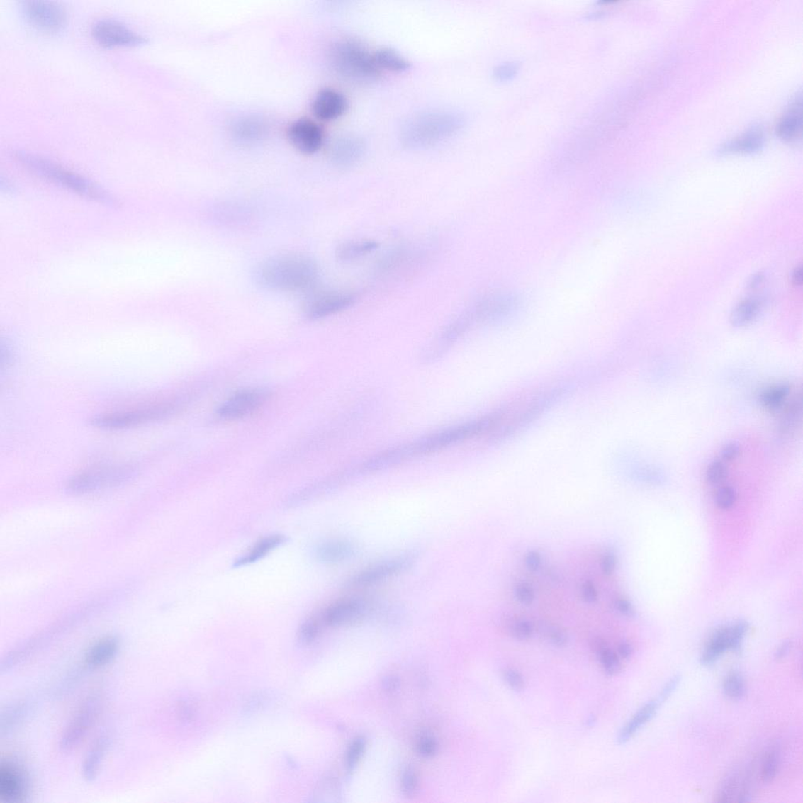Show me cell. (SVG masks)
Masks as SVG:
<instances>
[{
    "label": "cell",
    "mask_w": 803,
    "mask_h": 803,
    "mask_svg": "<svg viewBox=\"0 0 803 803\" xmlns=\"http://www.w3.org/2000/svg\"><path fill=\"white\" fill-rule=\"evenodd\" d=\"M320 276L318 263L300 254L271 257L261 263L255 272L257 283L264 288L282 292L313 290Z\"/></svg>",
    "instance_id": "obj_1"
},
{
    "label": "cell",
    "mask_w": 803,
    "mask_h": 803,
    "mask_svg": "<svg viewBox=\"0 0 803 803\" xmlns=\"http://www.w3.org/2000/svg\"><path fill=\"white\" fill-rule=\"evenodd\" d=\"M462 125L460 115L444 110L419 113L404 124L402 142L410 148H428L453 137Z\"/></svg>",
    "instance_id": "obj_2"
},
{
    "label": "cell",
    "mask_w": 803,
    "mask_h": 803,
    "mask_svg": "<svg viewBox=\"0 0 803 803\" xmlns=\"http://www.w3.org/2000/svg\"><path fill=\"white\" fill-rule=\"evenodd\" d=\"M16 158L29 171L41 178L74 191L80 196L106 205L116 206L119 203L116 198L106 190L96 186L83 176L70 172L48 160L22 152H18Z\"/></svg>",
    "instance_id": "obj_3"
},
{
    "label": "cell",
    "mask_w": 803,
    "mask_h": 803,
    "mask_svg": "<svg viewBox=\"0 0 803 803\" xmlns=\"http://www.w3.org/2000/svg\"><path fill=\"white\" fill-rule=\"evenodd\" d=\"M330 60L337 74L353 82H370L381 73L374 53L354 39L337 42L331 49Z\"/></svg>",
    "instance_id": "obj_4"
},
{
    "label": "cell",
    "mask_w": 803,
    "mask_h": 803,
    "mask_svg": "<svg viewBox=\"0 0 803 803\" xmlns=\"http://www.w3.org/2000/svg\"><path fill=\"white\" fill-rule=\"evenodd\" d=\"M176 410L174 403H165L151 405L132 410L110 412V414L95 416L91 419V425L96 428L108 430H119L134 428V427L156 422L159 420L172 415Z\"/></svg>",
    "instance_id": "obj_5"
},
{
    "label": "cell",
    "mask_w": 803,
    "mask_h": 803,
    "mask_svg": "<svg viewBox=\"0 0 803 803\" xmlns=\"http://www.w3.org/2000/svg\"><path fill=\"white\" fill-rule=\"evenodd\" d=\"M135 474L136 469L126 465L95 468L72 478L67 489L72 493H85L111 488L128 481Z\"/></svg>",
    "instance_id": "obj_6"
},
{
    "label": "cell",
    "mask_w": 803,
    "mask_h": 803,
    "mask_svg": "<svg viewBox=\"0 0 803 803\" xmlns=\"http://www.w3.org/2000/svg\"><path fill=\"white\" fill-rule=\"evenodd\" d=\"M357 298V294L349 291H319L306 301L304 313L310 320L327 318L346 310L356 303Z\"/></svg>",
    "instance_id": "obj_7"
},
{
    "label": "cell",
    "mask_w": 803,
    "mask_h": 803,
    "mask_svg": "<svg viewBox=\"0 0 803 803\" xmlns=\"http://www.w3.org/2000/svg\"><path fill=\"white\" fill-rule=\"evenodd\" d=\"M91 34L99 45L108 48L137 46L148 41L145 36L112 19L95 22L91 28Z\"/></svg>",
    "instance_id": "obj_8"
},
{
    "label": "cell",
    "mask_w": 803,
    "mask_h": 803,
    "mask_svg": "<svg viewBox=\"0 0 803 803\" xmlns=\"http://www.w3.org/2000/svg\"><path fill=\"white\" fill-rule=\"evenodd\" d=\"M21 9L28 23L43 32L60 30L67 18L63 7L55 2L24 1Z\"/></svg>",
    "instance_id": "obj_9"
},
{
    "label": "cell",
    "mask_w": 803,
    "mask_h": 803,
    "mask_svg": "<svg viewBox=\"0 0 803 803\" xmlns=\"http://www.w3.org/2000/svg\"><path fill=\"white\" fill-rule=\"evenodd\" d=\"M371 607V604L362 599L341 600L324 608L318 617L321 624L337 627L360 620L370 612Z\"/></svg>",
    "instance_id": "obj_10"
},
{
    "label": "cell",
    "mask_w": 803,
    "mask_h": 803,
    "mask_svg": "<svg viewBox=\"0 0 803 803\" xmlns=\"http://www.w3.org/2000/svg\"><path fill=\"white\" fill-rule=\"evenodd\" d=\"M28 788V776L23 768L16 762L3 760L0 764V799L9 803L25 801Z\"/></svg>",
    "instance_id": "obj_11"
},
{
    "label": "cell",
    "mask_w": 803,
    "mask_h": 803,
    "mask_svg": "<svg viewBox=\"0 0 803 803\" xmlns=\"http://www.w3.org/2000/svg\"><path fill=\"white\" fill-rule=\"evenodd\" d=\"M269 393L264 389L252 388L242 390L235 393L225 401L219 408L218 415L227 420L239 419L250 414L262 407L269 399Z\"/></svg>",
    "instance_id": "obj_12"
},
{
    "label": "cell",
    "mask_w": 803,
    "mask_h": 803,
    "mask_svg": "<svg viewBox=\"0 0 803 803\" xmlns=\"http://www.w3.org/2000/svg\"><path fill=\"white\" fill-rule=\"evenodd\" d=\"M291 144L301 152L313 154L323 145L324 132L318 123L309 119H300L291 123L287 131Z\"/></svg>",
    "instance_id": "obj_13"
},
{
    "label": "cell",
    "mask_w": 803,
    "mask_h": 803,
    "mask_svg": "<svg viewBox=\"0 0 803 803\" xmlns=\"http://www.w3.org/2000/svg\"><path fill=\"white\" fill-rule=\"evenodd\" d=\"M412 563L410 557H400L376 564L359 572L347 583L349 588H362L371 585L400 573Z\"/></svg>",
    "instance_id": "obj_14"
},
{
    "label": "cell",
    "mask_w": 803,
    "mask_h": 803,
    "mask_svg": "<svg viewBox=\"0 0 803 803\" xmlns=\"http://www.w3.org/2000/svg\"><path fill=\"white\" fill-rule=\"evenodd\" d=\"M743 641L741 633L733 625L720 629L714 633L703 651L702 664L709 666L716 662L728 650L739 652Z\"/></svg>",
    "instance_id": "obj_15"
},
{
    "label": "cell",
    "mask_w": 803,
    "mask_h": 803,
    "mask_svg": "<svg viewBox=\"0 0 803 803\" xmlns=\"http://www.w3.org/2000/svg\"><path fill=\"white\" fill-rule=\"evenodd\" d=\"M349 108L345 96L332 88L320 91L313 102V112L318 119L331 121L343 116Z\"/></svg>",
    "instance_id": "obj_16"
},
{
    "label": "cell",
    "mask_w": 803,
    "mask_h": 803,
    "mask_svg": "<svg viewBox=\"0 0 803 803\" xmlns=\"http://www.w3.org/2000/svg\"><path fill=\"white\" fill-rule=\"evenodd\" d=\"M97 711L98 704L96 701H88L81 708L62 736L60 743L62 750L74 748L83 739L93 724Z\"/></svg>",
    "instance_id": "obj_17"
},
{
    "label": "cell",
    "mask_w": 803,
    "mask_h": 803,
    "mask_svg": "<svg viewBox=\"0 0 803 803\" xmlns=\"http://www.w3.org/2000/svg\"><path fill=\"white\" fill-rule=\"evenodd\" d=\"M364 151V144L359 139L346 136L339 138L335 143L331 156L338 167H350L362 158Z\"/></svg>",
    "instance_id": "obj_18"
},
{
    "label": "cell",
    "mask_w": 803,
    "mask_h": 803,
    "mask_svg": "<svg viewBox=\"0 0 803 803\" xmlns=\"http://www.w3.org/2000/svg\"><path fill=\"white\" fill-rule=\"evenodd\" d=\"M802 101L795 99L780 119L777 133L780 138L788 143H797L802 137Z\"/></svg>",
    "instance_id": "obj_19"
},
{
    "label": "cell",
    "mask_w": 803,
    "mask_h": 803,
    "mask_svg": "<svg viewBox=\"0 0 803 803\" xmlns=\"http://www.w3.org/2000/svg\"><path fill=\"white\" fill-rule=\"evenodd\" d=\"M120 649L119 639L116 637L102 639L95 644L86 655V664L91 668L104 666L111 661Z\"/></svg>",
    "instance_id": "obj_20"
},
{
    "label": "cell",
    "mask_w": 803,
    "mask_h": 803,
    "mask_svg": "<svg viewBox=\"0 0 803 803\" xmlns=\"http://www.w3.org/2000/svg\"><path fill=\"white\" fill-rule=\"evenodd\" d=\"M378 247L377 242L371 240L346 241L337 247L336 257L342 262H354L373 253Z\"/></svg>",
    "instance_id": "obj_21"
},
{
    "label": "cell",
    "mask_w": 803,
    "mask_h": 803,
    "mask_svg": "<svg viewBox=\"0 0 803 803\" xmlns=\"http://www.w3.org/2000/svg\"><path fill=\"white\" fill-rule=\"evenodd\" d=\"M285 541V537L279 534L265 537L256 542L247 554L235 562V565L237 566H245L259 561V559L269 554L272 550L276 549Z\"/></svg>",
    "instance_id": "obj_22"
},
{
    "label": "cell",
    "mask_w": 803,
    "mask_h": 803,
    "mask_svg": "<svg viewBox=\"0 0 803 803\" xmlns=\"http://www.w3.org/2000/svg\"><path fill=\"white\" fill-rule=\"evenodd\" d=\"M355 549L350 543L343 541H330L320 545L316 556L323 563H337L346 561L354 555Z\"/></svg>",
    "instance_id": "obj_23"
},
{
    "label": "cell",
    "mask_w": 803,
    "mask_h": 803,
    "mask_svg": "<svg viewBox=\"0 0 803 803\" xmlns=\"http://www.w3.org/2000/svg\"><path fill=\"white\" fill-rule=\"evenodd\" d=\"M659 705L658 701H654L645 704L642 709H639L629 723L623 727L622 731L619 734L617 742L620 745L628 742L641 727L653 718L655 713L657 712Z\"/></svg>",
    "instance_id": "obj_24"
},
{
    "label": "cell",
    "mask_w": 803,
    "mask_h": 803,
    "mask_svg": "<svg viewBox=\"0 0 803 803\" xmlns=\"http://www.w3.org/2000/svg\"><path fill=\"white\" fill-rule=\"evenodd\" d=\"M763 301L748 298L736 305L731 315V322L736 328L745 327L753 322L762 311Z\"/></svg>",
    "instance_id": "obj_25"
},
{
    "label": "cell",
    "mask_w": 803,
    "mask_h": 803,
    "mask_svg": "<svg viewBox=\"0 0 803 803\" xmlns=\"http://www.w3.org/2000/svg\"><path fill=\"white\" fill-rule=\"evenodd\" d=\"M374 57L381 69L403 72L410 68L411 64L408 59L391 48L384 47L376 50Z\"/></svg>",
    "instance_id": "obj_26"
},
{
    "label": "cell",
    "mask_w": 803,
    "mask_h": 803,
    "mask_svg": "<svg viewBox=\"0 0 803 803\" xmlns=\"http://www.w3.org/2000/svg\"><path fill=\"white\" fill-rule=\"evenodd\" d=\"M763 132L760 128H755L746 133L734 142L725 145L723 152H753L760 149L763 144Z\"/></svg>",
    "instance_id": "obj_27"
},
{
    "label": "cell",
    "mask_w": 803,
    "mask_h": 803,
    "mask_svg": "<svg viewBox=\"0 0 803 803\" xmlns=\"http://www.w3.org/2000/svg\"><path fill=\"white\" fill-rule=\"evenodd\" d=\"M107 741L105 738H101L96 741L85 758L83 773L85 779L89 782L97 777L101 762L108 746Z\"/></svg>",
    "instance_id": "obj_28"
},
{
    "label": "cell",
    "mask_w": 803,
    "mask_h": 803,
    "mask_svg": "<svg viewBox=\"0 0 803 803\" xmlns=\"http://www.w3.org/2000/svg\"><path fill=\"white\" fill-rule=\"evenodd\" d=\"M791 393V387L785 383L770 386L760 395V403L766 410L775 411L784 406Z\"/></svg>",
    "instance_id": "obj_29"
},
{
    "label": "cell",
    "mask_w": 803,
    "mask_h": 803,
    "mask_svg": "<svg viewBox=\"0 0 803 803\" xmlns=\"http://www.w3.org/2000/svg\"><path fill=\"white\" fill-rule=\"evenodd\" d=\"M594 650L598 656L600 664L608 675H614L620 672L621 662L618 655L611 650L605 641L596 639L593 641Z\"/></svg>",
    "instance_id": "obj_30"
},
{
    "label": "cell",
    "mask_w": 803,
    "mask_h": 803,
    "mask_svg": "<svg viewBox=\"0 0 803 803\" xmlns=\"http://www.w3.org/2000/svg\"><path fill=\"white\" fill-rule=\"evenodd\" d=\"M234 132L235 136L242 142H254L264 135L265 126L255 118H247L237 124Z\"/></svg>",
    "instance_id": "obj_31"
},
{
    "label": "cell",
    "mask_w": 803,
    "mask_h": 803,
    "mask_svg": "<svg viewBox=\"0 0 803 803\" xmlns=\"http://www.w3.org/2000/svg\"><path fill=\"white\" fill-rule=\"evenodd\" d=\"M725 695L734 701H739L746 695V687L745 680L741 675L736 671L729 673L724 682Z\"/></svg>",
    "instance_id": "obj_32"
},
{
    "label": "cell",
    "mask_w": 803,
    "mask_h": 803,
    "mask_svg": "<svg viewBox=\"0 0 803 803\" xmlns=\"http://www.w3.org/2000/svg\"><path fill=\"white\" fill-rule=\"evenodd\" d=\"M780 765L779 751L773 748L765 753L761 768V779L763 783H770L776 777Z\"/></svg>",
    "instance_id": "obj_33"
},
{
    "label": "cell",
    "mask_w": 803,
    "mask_h": 803,
    "mask_svg": "<svg viewBox=\"0 0 803 803\" xmlns=\"http://www.w3.org/2000/svg\"><path fill=\"white\" fill-rule=\"evenodd\" d=\"M728 476V468L723 460H714L706 470V480L710 485L723 483Z\"/></svg>",
    "instance_id": "obj_34"
},
{
    "label": "cell",
    "mask_w": 803,
    "mask_h": 803,
    "mask_svg": "<svg viewBox=\"0 0 803 803\" xmlns=\"http://www.w3.org/2000/svg\"><path fill=\"white\" fill-rule=\"evenodd\" d=\"M321 623L318 617L308 619L301 626L299 630V641L301 644H309L318 636L321 629Z\"/></svg>",
    "instance_id": "obj_35"
},
{
    "label": "cell",
    "mask_w": 803,
    "mask_h": 803,
    "mask_svg": "<svg viewBox=\"0 0 803 803\" xmlns=\"http://www.w3.org/2000/svg\"><path fill=\"white\" fill-rule=\"evenodd\" d=\"M534 625L525 619H512L508 623V631L511 635L519 640H527L533 636Z\"/></svg>",
    "instance_id": "obj_36"
},
{
    "label": "cell",
    "mask_w": 803,
    "mask_h": 803,
    "mask_svg": "<svg viewBox=\"0 0 803 803\" xmlns=\"http://www.w3.org/2000/svg\"><path fill=\"white\" fill-rule=\"evenodd\" d=\"M365 746V740L363 738H357L351 743L346 756V765L349 770L356 768L361 757L363 756Z\"/></svg>",
    "instance_id": "obj_37"
},
{
    "label": "cell",
    "mask_w": 803,
    "mask_h": 803,
    "mask_svg": "<svg viewBox=\"0 0 803 803\" xmlns=\"http://www.w3.org/2000/svg\"><path fill=\"white\" fill-rule=\"evenodd\" d=\"M520 65L515 62H506L498 66L495 70V77L500 82L512 79L518 74Z\"/></svg>",
    "instance_id": "obj_38"
},
{
    "label": "cell",
    "mask_w": 803,
    "mask_h": 803,
    "mask_svg": "<svg viewBox=\"0 0 803 803\" xmlns=\"http://www.w3.org/2000/svg\"><path fill=\"white\" fill-rule=\"evenodd\" d=\"M735 502L736 493L733 488H729V486H725V488H721L718 490L716 496V502L721 510H728V508L731 507L734 505Z\"/></svg>",
    "instance_id": "obj_39"
},
{
    "label": "cell",
    "mask_w": 803,
    "mask_h": 803,
    "mask_svg": "<svg viewBox=\"0 0 803 803\" xmlns=\"http://www.w3.org/2000/svg\"><path fill=\"white\" fill-rule=\"evenodd\" d=\"M438 748L436 739L431 736H423L417 743L418 753L424 757H432L437 753Z\"/></svg>",
    "instance_id": "obj_40"
},
{
    "label": "cell",
    "mask_w": 803,
    "mask_h": 803,
    "mask_svg": "<svg viewBox=\"0 0 803 803\" xmlns=\"http://www.w3.org/2000/svg\"><path fill=\"white\" fill-rule=\"evenodd\" d=\"M515 599L524 605L532 604L535 598L534 588L527 583H520L515 587Z\"/></svg>",
    "instance_id": "obj_41"
},
{
    "label": "cell",
    "mask_w": 803,
    "mask_h": 803,
    "mask_svg": "<svg viewBox=\"0 0 803 803\" xmlns=\"http://www.w3.org/2000/svg\"><path fill=\"white\" fill-rule=\"evenodd\" d=\"M417 787V777L414 770L408 768L403 773L402 788L403 792L408 797L414 794Z\"/></svg>",
    "instance_id": "obj_42"
},
{
    "label": "cell",
    "mask_w": 803,
    "mask_h": 803,
    "mask_svg": "<svg viewBox=\"0 0 803 803\" xmlns=\"http://www.w3.org/2000/svg\"><path fill=\"white\" fill-rule=\"evenodd\" d=\"M504 679L512 689L515 691H521L524 688V680L522 676L515 670L506 669L504 672Z\"/></svg>",
    "instance_id": "obj_43"
},
{
    "label": "cell",
    "mask_w": 803,
    "mask_h": 803,
    "mask_svg": "<svg viewBox=\"0 0 803 803\" xmlns=\"http://www.w3.org/2000/svg\"><path fill=\"white\" fill-rule=\"evenodd\" d=\"M741 451V446L739 443L729 442L721 448L720 451L721 459L724 461H732L739 458Z\"/></svg>",
    "instance_id": "obj_44"
},
{
    "label": "cell",
    "mask_w": 803,
    "mask_h": 803,
    "mask_svg": "<svg viewBox=\"0 0 803 803\" xmlns=\"http://www.w3.org/2000/svg\"><path fill=\"white\" fill-rule=\"evenodd\" d=\"M546 636L551 644L558 646H563L567 642L566 632L556 626H551L546 631Z\"/></svg>",
    "instance_id": "obj_45"
},
{
    "label": "cell",
    "mask_w": 803,
    "mask_h": 803,
    "mask_svg": "<svg viewBox=\"0 0 803 803\" xmlns=\"http://www.w3.org/2000/svg\"><path fill=\"white\" fill-rule=\"evenodd\" d=\"M617 566V558L613 552L608 551L601 559V570L604 575L610 576Z\"/></svg>",
    "instance_id": "obj_46"
},
{
    "label": "cell",
    "mask_w": 803,
    "mask_h": 803,
    "mask_svg": "<svg viewBox=\"0 0 803 803\" xmlns=\"http://www.w3.org/2000/svg\"><path fill=\"white\" fill-rule=\"evenodd\" d=\"M613 605L617 612L624 617H633L636 614L634 607H632L631 602L627 600L617 598L614 600Z\"/></svg>",
    "instance_id": "obj_47"
},
{
    "label": "cell",
    "mask_w": 803,
    "mask_h": 803,
    "mask_svg": "<svg viewBox=\"0 0 803 803\" xmlns=\"http://www.w3.org/2000/svg\"><path fill=\"white\" fill-rule=\"evenodd\" d=\"M581 596L586 602L593 603L597 601L599 595L597 589L591 581H586L581 586Z\"/></svg>",
    "instance_id": "obj_48"
},
{
    "label": "cell",
    "mask_w": 803,
    "mask_h": 803,
    "mask_svg": "<svg viewBox=\"0 0 803 803\" xmlns=\"http://www.w3.org/2000/svg\"><path fill=\"white\" fill-rule=\"evenodd\" d=\"M680 680L681 676L676 675L673 678V679L669 680V682L666 684V686L664 687V689L662 690L661 692L659 699L658 700L659 704L666 702L667 699L672 695L673 692L677 688L678 685H679Z\"/></svg>",
    "instance_id": "obj_49"
},
{
    "label": "cell",
    "mask_w": 803,
    "mask_h": 803,
    "mask_svg": "<svg viewBox=\"0 0 803 803\" xmlns=\"http://www.w3.org/2000/svg\"><path fill=\"white\" fill-rule=\"evenodd\" d=\"M525 564L529 571H537L541 565V555L536 551L528 552L525 557Z\"/></svg>",
    "instance_id": "obj_50"
},
{
    "label": "cell",
    "mask_w": 803,
    "mask_h": 803,
    "mask_svg": "<svg viewBox=\"0 0 803 803\" xmlns=\"http://www.w3.org/2000/svg\"><path fill=\"white\" fill-rule=\"evenodd\" d=\"M617 651L619 655L624 659L629 658L632 654L633 650L631 646L628 643H622L618 646Z\"/></svg>",
    "instance_id": "obj_51"
},
{
    "label": "cell",
    "mask_w": 803,
    "mask_h": 803,
    "mask_svg": "<svg viewBox=\"0 0 803 803\" xmlns=\"http://www.w3.org/2000/svg\"><path fill=\"white\" fill-rule=\"evenodd\" d=\"M790 648H791L790 642H788V641H786V642L783 643L782 645L779 647V649L777 651V652L775 653L776 659L780 660V659L784 658L785 657V656L788 653V652H790Z\"/></svg>",
    "instance_id": "obj_52"
},
{
    "label": "cell",
    "mask_w": 803,
    "mask_h": 803,
    "mask_svg": "<svg viewBox=\"0 0 803 803\" xmlns=\"http://www.w3.org/2000/svg\"><path fill=\"white\" fill-rule=\"evenodd\" d=\"M387 690H395L399 687L400 682L395 678H389L385 683Z\"/></svg>",
    "instance_id": "obj_53"
},
{
    "label": "cell",
    "mask_w": 803,
    "mask_h": 803,
    "mask_svg": "<svg viewBox=\"0 0 803 803\" xmlns=\"http://www.w3.org/2000/svg\"><path fill=\"white\" fill-rule=\"evenodd\" d=\"M792 281L795 285H801L802 282V268L795 269L792 275Z\"/></svg>",
    "instance_id": "obj_54"
}]
</instances>
